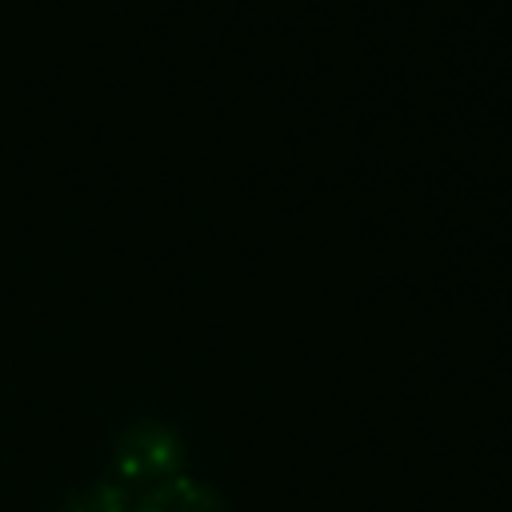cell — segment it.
Returning a JSON list of instances; mask_svg holds the SVG:
<instances>
[{"label":"cell","instance_id":"1","mask_svg":"<svg viewBox=\"0 0 512 512\" xmlns=\"http://www.w3.org/2000/svg\"><path fill=\"white\" fill-rule=\"evenodd\" d=\"M180 460H184V444H180L176 428H168L160 420H136L112 444V468L124 488H132V484L152 488V484L176 476Z\"/></svg>","mask_w":512,"mask_h":512},{"label":"cell","instance_id":"2","mask_svg":"<svg viewBox=\"0 0 512 512\" xmlns=\"http://www.w3.org/2000/svg\"><path fill=\"white\" fill-rule=\"evenodd\" d=\"M132 512H232L224 504V496L216 488H208L204 480L192 476H168L152 488H144V496L136 500Z\"/></svg>","mask_w":512,"mask_h":512}]
</instances>
